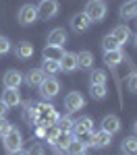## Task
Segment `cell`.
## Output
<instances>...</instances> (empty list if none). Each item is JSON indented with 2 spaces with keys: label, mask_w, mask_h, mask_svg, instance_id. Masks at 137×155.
<instances>
[{
  "label": "cell",
  "mask_w": 137,
  "mask_h": 155,
  "mask_svg": "<svg viewBox=\"0 0 137 155\" xmlns=\"http://www.w3.org/2000/svg\"><path fill=\"white\" fill-rule=\"evenodd\" d=\"M77 68H83V71H91L94 68V54L91 52H77Z\"/></svg>",
  "instance_id": "22"
},
{
  "label": "cell",
  "mask_w": 137,
  "mask_h": 155,
  "mask_svg": "<svg viewBox=\"0 0 137 155\" xmlns=\"http://www.w3.org/2000/svg\"><path fill=\"white\" fill-rule=\"evenodd\" d=\"M89 147H91V143H83L81 139H77V137H75L64 151H67V155H81V153H85Z\"/></svg>",
  "instance_id": "20"
},
{
  "label": "cell",
  "mask_w": 137,
  "mask_h": 155,
  "mask_svg": "<svg viewBox=\"0 0 137 155\" xmlns=\"http://www.w3.org/2000/svg\"><path fill=\"white\" fill-rule=\"evenodd\" d=\"M121 151H123V155H137V137L135 134L125 137L123 143H121Z\"/></svg>",
  "instance_id": "24"
},
{
  "label": "cell",
  "mask_w": 137,
  "mask_h": 155,
  "mask_svg": "<svg viewBox=\"0 0 137 155\" xmlns=\"http://www.w3.org/2000/svg\"><path fill=\"white\" fill-rule=\"evenodd\" d=\"M73 71H77V54L64 52L60 58V72H73Z\"/></svg>",
  "instance_id": "19"
},
{
  "label": "cell",
  "mask_w": 137,
  "mask_h": 155,
  "mask_svg": "<svg viewBox=\"0 0 137 155\" xmlns=\"http://www.w3.org/2000/svg\"><path fill=\"white\" fill-rule=\"evenodd\" d=\"M118 17L123 21H129V19L137 17V2L135 0H125L123 4H121V8H118Z\"/></svg>",
  "instance_id": "18"
},
{
  "label": "cell",
  "mask_w": 137,
  "mask_h": 155,
  "mask_svg": "<svg viewBox=\"0 0 137 155\" xmlns=\"http://www.w3.org/2000/svg\"><path fill=\"white\" fill-rule=\"evenodd\" d=\"M89 132H94V120H91V116H81L79 120H75V124H73L75 137H83V134H89Z\"/></svg>",
  "instance_id": "7"
},
{
  "label": "cell",
  "mask_w": 137,
  "mask_h": 155,
  "mask_svg": "<svg viewBox=\"0 0 137 155\" xmlns=\"http://www.w3.org/2000/svg\"><path fill=\"white\" fill-rule=\"evenodd\" d=\"M9 52H11V39H9V37H2V35H0V56L9 54Z\"/></svg>",
  "instance_id": "33"
},
{
  "label": "cell",
  "mask_w": 137,
  "mask_h": 155,
  "mask_svg": "<svg viewBox=\"0 0 137 155\" xmlns=\"http://www.w3.org/2000/svg\"><path fill=\"white\" fill-rule=\"evenodd\" d=\"M42 71L46 72V77H54L56 72H60V62L56 60H42Z\"/></svg>",
  "instance_id": "25"
},
{
  "label": "cell",
  "mask_w": 137,
  "mask_h": 155,
  "mask_svg": "<svg viewBox=\"0 0 137 155\" xmlns=\"http://www.w3.org/2000/svg\"><path fill=\"white\" fill-rule=\"evenodd\" d=\"M2 145L6 149V153H12L17 149H23V134L17 126H9V130L2 137Z\"/></svg>",
  "instance_id": "2"
},
{
  "label": "cell",
  "mask_w": 137,
  "mask_h": 155,
  "mask_svg": "<svg viewBox=\"0 0 137 155\" xmlns=\"http://www.w3.org/2000/svg\"><path fill=\"white\" fill-rule=\"evenodd\" d=\"M44 79H46V72L42 71V68H31V71H27V77H23V83L37 89L39 85L44 83Z\"/></svg>",
  "instance_id": "14"
},
{
  "label": "cell",
  "mask_w": 137,
  "mask_h": 155,
  "mask_svg": "<svg viewBox=\"0 0 137 155\" xmlns=\"http://www.w3.org/2000/svg\"><path fill=\"white\" fill-rule=\"evenodd\" d=\"M64 106L69 110V114L71 112H79V110L85 107V97L81 95L79 91H71V93H67V97H64Z\"/></svg>",
  "instance_id": "6"
},
{
  "label": "cell",
  "mask_w": 137,
  "mask_h": 155,
  "mask_svg": "<svg viewBox=\"0 0 137 155\" xmlns=\"http://www.w3.org/2000/svg\"><path fill=\"white\" fill-rule=\"evenodd\" d=\"M23 120L29 124H37L39 122V112H37V101L27 99L23 104Z\"/></svg>",
  "instance_id": "12"
},
{
  "label": "cell",
  "mask_w": 137,
  "mask_h": 155,
  "mask_svg": "<svg viewBox=\"0 0 137 155\" xmlns=\"http://www.w3.org/2000/svg\"><path fill=\"white\" fill-rule=\"evenodd\" d=\"M89 27H91V21L87 19L85 12H77V15L71 17V29L75 33H85Z\"/></svg>",
  "instance_id": "10"
},
{
  "label": "cell",
  "mask_w": 137,
  "mask_h": 155,
  "mask_svg": "<svg viewBox=\"0 0 137 155\" xmlns=\"http://www.w3.org/2000/svg\"><path fill=\"white\" fill-rule=\"evenodd\" d=\"M9 155H27V151H25V149H17V151H12V153H9Z\"/></svg>",
  "instance_id": "38"
},
{
  "label": "cell",
  "mask_w": 137,
  "mask_h": 155,
  "mask_svg": "<svg viewBox=\"0 0 137 155\" xmlns=\"http://www.w3.org/2000/svg\"><path fill=\"white\" fill-rule=\"evenodd\" d=\"M110 35L121 44V48H123L125 44H129L131 41V37H133V33H131V29L127 27V25H116L114 29L110 31Z\"/></svg>",
  "instance_id": "15"
},
{
  "label": "cell",
  "mask_w": 137,
  "mask_h": 155,
  "mask_svg": "<svg viewBox=\"0 0 137 155\" xmlns=\"http://www.w3.org/2000/svg\"><path fill=\"white\" fill-rule=\"evenodd\" d=\"M36 6H37V19H44V21L54 19L60 11L58 0H39V4H36Z\"/></svg>",
  "instance_id": "3"
},
{
  "label": "cell",
  "mask_w": 137,
  "mask_h": 155,
  "mask_svg": "<svg viewBox=\"0 0 137 155\" xmlns=\"http://www.w3.org/2000/svg\"><path fill=\"white\" fill-rule=\"evenodd\" d=\"M6 114H9V107L0 101V120H6Z\"/></svg>",
  "instance_id": "37"
},
{
  "label": "cell",
  "mask_w": 137,
  "mask_h": 155,
  "mask_svg": "<svg viewBox=\"0 0 137 155\" xmlns=\"http://www.w3.org/2000/svg\"><path fill=\"white\" fill-rule=\"evenodd\" d=\"M9 126H11V124H9L6 120H0V139L4 137V132L9 130Z\"/></svg>",
  "instance_id": "36"
},
{
  "label": "cell",
  "mask_w": 137,
  "mask_h": 155,
  "mask_svg": "<svg viewBox=\"0 0 137 155\" xmlns=\"http://www.w3.org/2000/svg\"><path fill=\"white\" fill-rule=\"evenodd\" d=\"M131 39H133V46H135V48H137V35H133V37H131Z\"/></svg>",
  "instance_id": "39"
},
{
  "label": "cell",
  "mask_w": 137,
  "mask_h": 155,
  "mask_svg": "<svg viewBox=\"0 0 137 155\" xmlns=\"http://www.w3.org/2000/svg\"><path fill=\"white\" fill-rule=\"evenodd\" d=\"M73 124H75V120H73L71 114L60 116L58 122H56V126H58V130H60V132H73Z\"/></svg>",
  "instance_id": "26"
},
{
  "label": "cell",
  "mask_w": 137,
  "mask_h": 155,
  "mask_svg": "<svg viewBox=\"0 0 137 155\" xmlns=\"http://www.w3.org/2000/svg\"><path fill=\"white\" fill-rule=\"evenodd\" d=\"M15 54L19 60H29L33 56V44L31 41H19L15 46Z\"/></svg>",
  "instance_id": "21"
},
{
  "label": "cell",
  "mask_w": 137,
  "mask_h": 155,
  "mask_svg": "<svg viewBox=\"0 0 137 155\" xmlns=\"http://www.w3.org/2000/svg\"><path fill=\"white\" fill-rule=\"evenodd\" d=\"M58 134H60L58 126H56V124H52V126H46V134H44V139H46V143H50L52 147H54L56 139H58Z\"/></svg>",
  "instance_id": "31"
},
{
  "label": "cell",
  "mask_w": 137,
  "mask_h": 155,
  "mask_svg": "<svg viewBox=\"0 0 137 155\" xmlns=\"http://www.w3.org/2000/svg\"><path fill=\"white\" fill-rule=\"evenodd\" d=\"M44 134H46V126H44L42 122H37V126H36V139H44Z\"/></svg>",
  "instance_id": "35"
},
{
  "label": "cell",
  "mask_w": 137,
  "mask_h": 155,
  "mask_svg": "<svg viewBox=\"0 0 137 155\" xmlns=\"http://www.w3.org/2000/svg\"><path fill=\"white\" fill-rule=\"evenodd\" d=\"M89 137H91V147H96V149H106V147H110L112 145V134L104 130H94L89 132Z\"/></svg>",
  "instance_id": "9"
},
{
  "label": "cell",
  "mask_w": 137,
  "mask_h": 155,
  "mask_svg": "<svg viewBox=\"0 0 137 155\" xmlns=\"http://www.w3.org/2000/svg\"><path fill=\"white\" fill-rule=\"evenodd\" d=\"M106 81H108V74L102 68H94V72L89 74V85H106Z\"/></svg>",
  "instance_id": "27"
},
{
  "label": "cell",
  "mask_w": 137,
  "mask_h": 155,
  "mask_svg": "<svg viewBox=\"0 0 137 155\" xmlns=\"http://www.w3.org/2000/svg\"><path fill=\"white\" fill-rule=\"evenodd\" d=\"M73 139H75L73 132H60V134H58V139H56V143H54V149H60V151H64Z\"/></svg>",
  "instance_id": "28"
},
{
  "label": "cell",
  "mask_w": 137,
  "mask_h": 155,
  "mask_svg": "<svg viewBox=\"0 0 137 155\" xmlns=\"http://www.w3.org/2000/svg\"><path fill=\"white\" fill-rule=\"evenodd\" d=\"M127 89L131 93H137V71H131V74L127 77Z\"/></svg>",
  "instance_id": "32"
},
{
  "label": "cell",
  "mask_w": 137,
  "mask_h": 155,
  "mask_svg": "<svg viewBox=\"0 0 137 155\" xmlns=\"http://www.w3.org/2000/svg\"><path fill=\"white\" fill-rule=\"evenodd\" d=\"M64 52H67V50L60 48V46H48V44H46V48H44V52H42V56H44L46 60H56V62H60V58H62Z\"/></svg>",
  "instance_id": "23"
},
{
  "label": "cell",
  "mask_w": 137,
  "mask_h": 155,
  "mask_svg": "<svg viewBox=\"0 0 137 155\" xmlns=\"http://www.w3.org/2000/svg\"><path fill=\"white\" fill-rule=\"evenodd\" d=\"M0 101L9 107V110H11V107H17L19 104H21L19 89H4V91H2V97H0Z\"/></svg>",
  "instance_id": "16"
},
{
  "label": "cell",
  "mask_w": 137,
  "mask_h": 155,
  "mask_svg": "<svg viewBox=\"0 0 137 155\" xmlns=\"http://www.w3.org/2000/svg\"><path fill=\"white\" fill-rule=\"evenodd\" d=\"M100 130L108 132V134H116V132L121 130V118L118 116H114V114H106L104 118H102V122H100Z\"/></svg>",
  "instance_id": "11"
},
{
  "label": "cell",
  "mask_w": 137,
  "mask_h": 155,
  "mask_svg": "<svg viewBox=\"0 0 137 155\" xmlns=\"http://www.w3.org/2000/svg\"><path fill=\"white\" fill-rule=\"evenodd\" d=\"M135 19H137V17H135Z\"/></svg>",
  "instance_id": "43"
},
{
  "label": "cell",
  "mask_w": 137,
  "mask_h": 155,
  "mask_svg": "<svg viewBox=\"0 0 137 155\" xmlns=\"http://www.w3.org/2000/svg\"><path fill=\"white\" fill-rule=\"evenodd\" d=\"M81 155H87V153H81Z\"/></svg>",
  "instance_id": "41"
},
{
  "label": "cell",
  "mask_w": 137,
  "mask_h": 155,
  "mask_svg": "<svg viewBox=\"0 0 137 155\" xmlns=\"http://www.w3.org/2000/svg\"><path fill=\"white\" fill-rule=\"evenodd\" d=\"M102 50H104V54L106 52H114V50H121V44L108 33V35H104V39H102Z\"/></svg>",
  "instance_id": "29"
},
{
  "label": "cell",
  "mask_w": 137,
  "mask_h": 155,
  "mask_svg": "<svg viewBox=\"0 0 137 155\" xmlns=\"http://www.w3.org/2000/svg\"><path fill=\"white\" fill-rule=\"evenodd\" d=\"M133 132H135V137H137V120H135V124H133Z\"/></svg>",
  "instance_id": "40"
},
{
  "label": "cell",
  "mask_w": 137,
  "mask_h": 155,
  "mask_svg": "<svg viewBox=\"0 0 137 155\" xmlns=\"http://www.w3.org/2000/svg\"><path fill=\"white\" fill-rule=\"evenodd\" d=\"M89 95L94 97V99H98V101H102L108 95V89H106V85H91L89 87Z\"/></svg>",
  "instance_id": "30"
},
{
  "label": "cell",
  "mask_w": 137,
  "mask_h": 155,
  "mask_svg": "<svg viewBox=\"0 0 137 155\" xmlns=\"http://www.w3.org/2000/svg\"><path fill=\"white\" fill-rule=\"evenodd\" d=\"M125 50L121 48V50H114V52H106L104 54V62H106V66H110L112 71H116L118 68V64L125 60Z\"/></svg>",
  "instance_id": "17"
},
{
  "label": "cell",
  "mask_w": 137,
  "mask_h": 155,
  "mask_svg": "<svg viewBox=\"0 0 137 155\" xmlns=\"http://www.w3.org/2000/svg\"><path fill=\"white\" fill-rule=\"evenodd\" d=\"M2 85H4V89H17V87H21L23 85V74H21V71H15V68L6 71L4 77H2Z\"/></svg>",
  "instance_id": "8"
},
{
  "label": "cell",
  "mask_w": 137,
  "mask_h": 155,
  "mask_svg": "<svg viewBox=\"0 0 137 155\" xmlns=\"http://www.w3.org/2000/svg\"><path fill=\"white\" fill-rule=\"evenodd\" d=\"M37 89H39V95L44 97V99H54L60 93V83H58L56 77H46L44 83L39 85Z\"/></svg>",
  "instance_id": "4"
},
{
  "label": "cell",
  "mask_w": 137,
  "mask_h": 155,
  "mask_svg": "<svg viewBox=\"0 0 137 155\" xmlns=\"http://www.w3.org/2000/svg\"><path fill=\"white\" fill-rule=\"evenodd\" d=\"M17 21L23 25V27H29L37 21V6L36 4H23L19 12H17Z\"/></svg>",
  "instance_id": "5"
},
{
  "label": "cell",
  "mask_w": 137,
  "mask_h": 155,
  "mask_svg": "<svg viewBox=\"0 0 137 155\" xmlns=\"http://www.w3.org/2000/svg\"><path fill=\"white\" fill-rule=\"evenodd\" d=\"M27 155H46V151H44V147L42 145H31L29 149H27Z\"/></svg>",
  "instance_id": "34"
},
{
  "label": "cell",
  "mask_w": 137,
  "mask_h": 155,
  "mask_svg": "<svg viewBox=\"0 0 137 155\" xmlns=\"http://www.w3.org/2000/svg\"><path fill=\"white\" fill-rule=\"evenodd\" d=\"M135 2H137V0H135Z\"/></svg>",
  "instance_id": "42"
},
{
  "label": "cell",
  "mask_w": 137,
  "mask_h": 155,
  "mask_svg": "<svg viewBox=\"0 0 137 155\" xmlns=\"http://www.w3.org/2000/svg\"><path fill=\"white\" fill-rule=\"evenodd\" d=\"M48 46H60L64 48V44H67V39H69V33H67V29H62V27H56V29H52L48 33Z\"/></svg>",
  "instance_id": "13"
},
{
  "label": "cell",
  "mask_w": 137,
  "mask_h": 155,
  "mask_svg": "<svg viewBox=\"0 0 137 155\" xmlns=\"http://www.w3.org/2000/svg\"><path fill=\"white\" fill-rule=\"evenodd\" d=\"M83 12L87 15V19H89L91 23H100V21L106 19L108 6H106L104 0H89V2L85 4V8H83Z\"/></svg>",
  "instance_id": "1"
}]
</instances>
